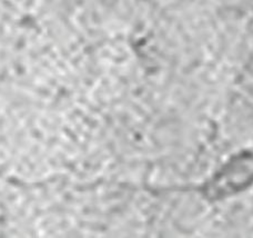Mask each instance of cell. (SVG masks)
I'll return each mask as SVG.
<instances>
[{
	"mask_svg": "<svg viewBox=\"0 0 253 238\" xmlns=\"http://www.w3.org/2000/svg\"><path fill=\"white\" fill-rule=\"evenodd\" d=\"M253 182V154H243L233 158L208 186L212 197H224L246 188Z\"/></svg>",
	"mask_w": 253,
	"mask_h": 238,
	"instance_id": "6da1fadb",
	"label": "cell"
}]
</instances>
